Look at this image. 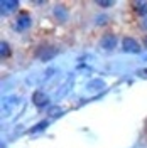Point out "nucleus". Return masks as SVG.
<instances>
[{"label":"nucleus","instance_id":"obj_10","mask_svg":"<svg viewBox=\"0 0 147 148\" xmlns=\"http://www.w3.org/2000/svg\"><path fill=\"white\" fill-rule=\"evenodd\" d=\"M144 46H146V49H147V36H146V39H144Z\"/></svg>","mask_w":147,"mask_h":148},{"label":"nucleus","instance_id":"obj_2","mask_svg":"<svg viewBox=\"0 0 147 148\" xmlns=\"http://www.w3.org/2000/svg\"><path fill=\"white\" fill-rule=\"evenodd\" d=\"M32 101H34L36 106H46L47 103H49V98H47L44 92H36L34 98H32Z\"/></svg>","mask_w":147,"mask_h":148},{"label":"nucleus","instance_id":"obj_6","mask_svg":"<svg viewBox=\"0 0 147 148\" xmlns=\"http://www.w3.org/2000/svg\"><path fill=\"white\" fill-rule=\"evenodd\" d=\"M134 9L140 15H147V2H134Z\"/></svg>","mask_w":147,"mask_h":148},{"label":"nucleus","instance_id":"obj_8","mask_svg":"<svg viewBox=\"0 0 147 148\" xmlns=\"http://www.w3.org/2000/svg\"><path fill=\"white\" fill-rule=\"evenodd\" d=\"M10 54V49L7 46V42H2V57H7Z\"/></svg>","mask_w":147,"mask_h":148},{"label":"nucleus","instance_id":"obj_5","mask_svg":"<svg viewBox=\"0 0 147 148\" xmlns=\"http://www.w3.org/2000/svg\"><path fill=\"white\" fill-rule=\"evenodd\" d=\"M19 7V2H2V14H9L10 10L17 9Z\"/></svg>","mask_w":147,"mask_h":148},{"label":"nucleus","instance_id":"obj_11","mask_svg":"<svg viewBox=\"0 0 147 148\" xmlns=\"http://www.w3.org/2000/svg\"><path fill=\"white\" fill-rule=\"evenodd\" d=\"M144 29H147V20H146V22H144Z\"/></svg>","mask_w":147,"mask_h":148},{"label":"nucleus","instance_id":"obj_9","mask_svg":"<svg viewBox=\"0 0 147 148\" xmlns=\"http://www.w3.org/2000/svg\"><path fill=\"white\" fill-rule=\"evenodd\" d=\"M98 5H101V7H110V5H113V2H98Z\"/></svg>","mask_w":147,"mask_h":148},{"label":"nucleus","instance_id":"obj_3","mask_svg":"<svg viewBox=\"0 0 147 148\" xmlns=\"http://www.w3.org/2000/svg\"><path fill=\"white\" fill-rule=\"evenodd\" d=\"M101 46L105 47L107 51H112L113 47L117 46V39L113 36H107V37H103V40H101Z\"/></svg>","mask_w":147,"mask_h":148},{"label":"nucleus","instance_id":"obj_7","mask_svg":"<svg viewBox=\"0 0 147 148\" xmlns=\"http://www.w3.org/2000/svg\"><path fill=\"white\" fill-rule=\"evenodd\" d=\"M54 15L58 17V20H61V22H63V20L66 18V10L63 9V7H56V9H54Z\"/></svg>","mask_w":147,"mask_h":148},{"label":"nucleus","instance_id":"obj_4","mask_svg":"<svg viewBox=\"0 0 147 148\" xmlns=\"http://www.w3.org/2000/svg\"><path fill=\"white\" fill-rule=\"evenodd\" d=\"M17 24H19V29H27L31 25V17H29L27 14H20Z\"/></svg>","mask_w":147,"mask_h":148},{"label":"nucleus","instance_id":"obj_1","mask_svg":"<svg viewBox=\"0 0 147 148\" xmlns=\"http://www.w3.org/2000/svg\"><path fill=\"white\" fill-rule=\"evenodd\" d=\"M122 49H123V52H132V54H139L140 52V46L137 44V40L135 39H123V42H122Z\"/></svg>","mask_w":147,"mask_h":148}]
</instances>
